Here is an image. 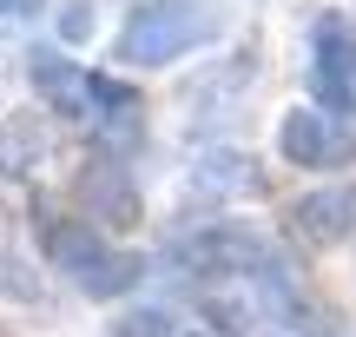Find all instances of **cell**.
<instances>
[{
	"label": "cell",
	"instance_id": "obj_5",
	"mask_svg": "<svg viewBox=\"0 0 356 337\" xmlns=\"http://www.w3.org/2000/svg\"><path fill=\"white\" fill-rule=\"evenodd\" d=\"M26 86L40 93L47 113L73 119V126H92V66H79L66 47H53V40L26 47Z\"/></svg>",
	"mask_w": 356,
	"mask_h": 337
},
{
	"label": "cell",
	"instance_id": "obj_4",
	"mask_svg": "<svg viewBox=\"0 0 356 337\" xmlns=\"http://www.w3.org/2000/svg\"><path fill=\"white\" fill-rule=\"evenodd\" d=\"M310 93L337 113L356 106V20L337 7L310 20Z\"/></svg>",
	"mask_w": 356,
	"mask_h": 337
},
{
	"label": "cell",
	"instance_id": "obj_10",
	"mask_svg": "<svg viewBox=\"0 0 356 337\" xmlns=\"http://www.w3.org/2000/svg\"><path fill=\"white\" fill-rule=\"evenodd\" d=\"M204 318H211L225 337H251L257 331V311H251V298H211L204 304Z\"/></svg>",
	"mask_w": 356,
	"mask_h": 337
},
{
	"label": "cell",
	"instance_id": "obj_3",
	"mask_svg": "<svg viewBox=\"0 0 356 337\" xmlns=\"http://www.w3.org/2000/svg\"><path fill=\"white\" fill-rule=\"evenodd\" d=\"M73 212L79 219H92L99 232H132V225L145 219V198H139V179H132V166L119 152H86L73 172Z\"/></svg>",
	"mask_w": 356,
	"mask_h": 337
},
{
	"label": "cell",
	"instance_id": "obj_14",
	"mask_svg": "<svg viewBox=\"0 0 356 337\" xmlns=\"http://www.w3.org/2000/svg\"><path fill=\"white\" fill-rule=\"evenodd\" d=\"M0 337H13V331H0Z\"/></svg>",
	"mask_w": 356,
	"mask_h": 337
},
{
	"label": "cell",
	"instance_id": "obj_6",
	"mask_svg": "<svg viewBox=\"0 0 356 337\" xmlns=\"http://www.w3.org/2000/svg\"><path fill=\"white\" fill-rule=\"evenodd\" d=\"M178 265L185 272H270L264 238L244 232V225H204L178 245Z\"/></svg>",
	"mask_w": 356,
	"mask_h": 337
},
{
	"label": "cell",
	"instance_id": "obj_11",
	"mask_svg": "<svg viewBox=\"0 0 356 337\" xmlns=\"http://www.w3.org/2000/svg\"><path fill=\"white\" fill-rule=\"evenodd\" d=\"M53 26H60V47L73 53L79 40H92V7H86V0H66V7L53 13Z\"/></svg>",
	"mask_w": 356,
	"mask_h": 337
},
{
	"label": "cell",
	"instance_id": "obj_2",
	"mask_svg": "<svg viewBox=\"0 0 356 337\" xmlns=\"http://www.w3.org/2000/svg\"><path fill=\"white\" fill-rule=\"evenodd\" d=\"M211 33L218 13L204 0H139L113 33V60L126 73H159V66H178L185 53H198Z\"/></svg>",
	"mask_w": 356,
	"mask_h": 337
},
{
	"label": "cell",
	"instance_id": "obj_1",
	"mask_svg": "<svg viewBox=\"0 0 356 337\" xmlns=\"http://www.w3.org/2000/svg\"><path fill=\"white\" fill-rule=\"evenodd\" d=\"M40 251H47L53 272H66L86 298H99V304L126 298V291L145 278L139 251L113 245V232H99V225L79 219V212H53V219H40Z\"/></svg>",
	"mask_w": 356,
	"mask_h": 337
},
{
	"label": "cell",
	"instance_id": "obj_9",
	"mask_svg": "<svg viewBox=\"0 0 356 337\" xmlns=\"http://www.w3.org/2000/svg\"><path fill=\"white\" fill-rule=\"evenodd\" d=\"M40 159H47V126L33 113L0 119V179H26Z\"/></svg>",
	"mask_w": 356,
	"mask_h": 337
},
{
	"label": "cell",
	"instance_id": "obj_13",
	"mask_svg": "<svg viewBox=\"0 0 356 337\" xmlns=\"http://www.w3.org/2000/svg\"><path fill=\"white\" fill-rule=\"evenodd\" d=\"M33 13H47V0H0V20H33Z\"/></svg>",
	"mask_w": 356,
	"mask_h": 337
},
{
	"label": "cell",
	"instance_id": "obj_7",
	"mask_svg": "<svg viewBox=\"0 0 356 337\" xmlns=\"http://www.w3.org/2000/svg\"><path fill=\"white\" fill-rule=\"evenodd\" d=\"M291 225H297V238L304 245H343V238L356 232V185H323V192H304L297 198V212H291Z\"/></svg>",
	"mask_w": 356,
	"mask_h": 337
},
{
	"label": "cell",
	"instance_id": "obj_8",
	"mask_svg": "<svg viewBox=\"0 0 356 337\" xmlns=\"http://www.w3.org/2000/svg\"><path fill=\"white\" fill-rule=\"evenodd\" d=\"M277 152L291 159V166H330L337 159V132H330V119L317 113V106H291V113L277 119Z\"/></svg>",
	"mask_w": 356,
	"mask_h": 337
},
{
	"label": "cell",
	"instance_id": "obj_12",
	"mask_svg": "<svg viewBox=\"0 0 356 337\" xmlns=\"http://www.w3.org/2000/svg\"><path fill=\"white\" fill-rule=\"evenodd\" d=\"M113 337H172V318H159V311H132V318H119Z\"/></svg>",
	"mask_w": 356,
	"mask_h": 337
}]
</instances>
